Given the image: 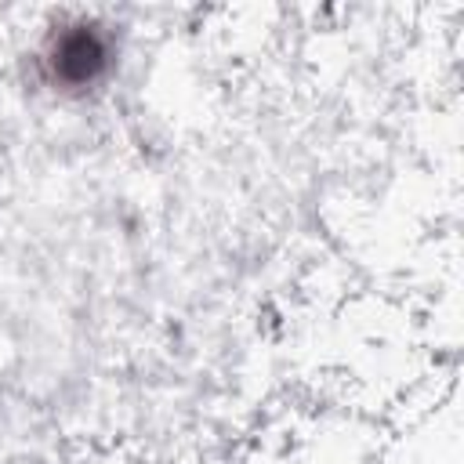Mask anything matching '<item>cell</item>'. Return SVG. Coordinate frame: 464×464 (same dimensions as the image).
I'll return each instance as SVG.
<instances>
[{
	"label": "cell",
	"instance_id": "1",
	"mask_svg": "<svg viewBox=\"0 0 464 464\" xmlns=\"http://www.w3.org/2000/svg\"><path fill=\"white\" fill-rule=\"evenodd\" d=\"M109 65V44L94 25H72L51 47V72L69 87L94 83Z\"/></svg>",
	"mask_w": 464,
	"mask_h": 464
}]
</instances>
